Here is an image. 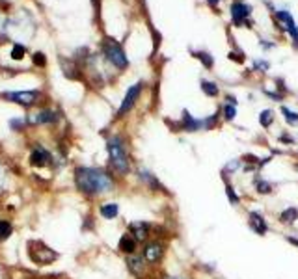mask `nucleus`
<instances>
[{"label":"nucleus","mask_w":298,"mask_h":279,"mask_svg":"<svg viewBox=\"0 0 298 279\" xmlns=\"http://www.w3.org/2000/svg\"><path fill=\"white\" fill-rule=\"evenodd\" d=\"M75 183L84 195L95 197L114 190V179L101 167H84L75 169Z\"/></svg>","instance_id":"1"},{"label":"nucleus","mask_w":298,"mask_h":279,"mask_svg":"<svg viewBox=\"0 0 298 279\" xmlns=\"http://www.w3.org/2000/svg\"><path fill=\"white\" fill-rule=\"evenodd\" d=\"M106 151H108V158H110V166L119 177H125L131 169V158L125 149V143L119 136H112L106 141Z\"/></svg>","instance_id":"2"},{"label":"nucleus","mask_w":298,"mask_h":279,"mask_svg":"<svg viewBox=\"0 0 298 279\" xmlns=\"http://www.w3.org/2000/svg\"><path fill=\"white\" fill-rule=\"evenodd\" d=\"M28 255L37 264H49L56 259V253L53 250H49L43 242H30L28 244Z\"/></svg>","instance_id":"3"},{"label":"nucleus","mask_w":298,"mask_h":279,"mask_svg":"<svg viewBox=\"0 0 298 279\" xmlns=\"http://www.w3.org/2000/svg\"><path fill=\"white\" fill-rule=\"evenodd\" d=\"M105 56L108 58L110 63H114L116 67H119V69L127 67V56H125L121 47L112 39H108L105 43Z\"/></svg>","instance_id":"4"},{"label":"nucleus","mask_w":298,"mask_h":279,"mask_svg":"<svg viewBox=\"0 0 298 279\" xmlns=\"http://www.w3.org/2000/svg\"><path fill=\"white\" fill-rule=\"evenodd\" d=\"M4 99H8L11 103H17V105L28 108V106L37 103L39 93H37V91H8V93H4Z\"/></svg>","instance_id":"5"},{"label":"nucleus","mask_w":298,"mask_h":279,"mask_svg":"<svg viewBox=\"0 0 298 279\" xmlns=\"http://www.w3.org/2000/svg\"><path fill=\"white\" fill-rule=\"evenodd\" d=\"M30 164L35 167H47L53 164V155L43 147V145H35L30 153Z\"/></svg>","instance_id":"6"},{"label":"nucleus","mask_w":298,"mask_h":279,"mask_svg":"<svg viewBox=\"0 0 298 279\" xmlns=\"http://www.w3.org/2000/svg\"><path fill=\"white\" fill-rule=\"evenodd\" d=\"M140 91H142V84H140V82L129 87V91H127V95H125L121 106H119V112H118V115H119V117H123V115L129 112V110H132L134 103H136V101H138V97H140Z\"/></svg>","instance_id":"7"},{"label":"nucleus","mask_w":298,"mask_h":279,"mask_svg":"<svg viewBox=\"0 0 298 279\" xmlns=\"http://www.w3.org/2000/svg\"><path fill=\"white\" fill-rule=\"evenodd\" d=\"M250 6H246L242 2H235L233 6H231V17H233V23L237 25V27H242V25H250L248 23V17H250Z\"/></svg>","instance_id":"8"},{"label":"nucleus","mask_w":298,"mask_h":279,"mask_svg":"<svg viewBox=\"0 0 298 279\" xmlns=\"http://www.w3.org/2000/svg\"><path fill=\"white\" fill-rule=\"evenodd\" d=\"M162 255H164V246L160 242H151L144 248V261L149 262V264L158 262L162 259Z\"/></svg>","instance_id":"9"},{"label":"nucleus","mask_w":298,"mask_h":279,"mask_svg":"<svg viewBox=\"0 0 298 279\" xmlns=\"http://www.w3.org/2000/svg\"><path fill=\"white\" fill-rule=\"evenodd\" d=\"M276 17L280 19L281 23H283V28L293 35V39H295V45H298V28H297V23H295V19L291 17L289 11H276Z\"/></svg>","instance_id":"10"},{"label":"nucleus","mask_w":298,"mask_h":279,"mask_svg":"<svg viewBox=\"0 0 298 279\" xmlns=\"http://www.w3.org/2000/svg\"><path fill=\"white\" fill-rule=\"evenodd\" d=\"M131 235L134 236L136 242H144L146 238L149 236V223H144V222H132L131 225Z\"/></svg>","instance_id":"11"},{"label":"nucleus","mask_w":298,"mask_h":279,"mask_svg":"<svg viewBox=\"0 0 298 279\" xmlns=\"http://www.w3.org/2000/svg\"><path fill=\"white\" fill-rule=\"evenodd\" d=\"M250 227L254 229L257 235L263 236L265 233H267V229H268V225H267V222H265V218L259 214V212H250Z\"/></svg>","instance_id":"12"},{"label":"nucleus","mask_w":298,"mask_h":279,"mask_svg":"<svg viewBox=\"0 0 298 279\" xmlns=\"http://www.w3.org/2000/svg\"><path fill=\"white\" fill-rule=\"evenodd\" d=\"M58 119V115H56V112L54 110H41V112H37V113H34L28 121L32 123V125H41V123H54Z\"/></svg>","instance_id":"13"},{"label":"nucleus","mask_w":298,"mask_h":279,"mask_svg":"<svg viewBox=\"0 0 298 279\" xmlns=\"http://www.w3.org/2000/svg\"><path fill=\"white\" fill-rule=\"evenodd\" d=\"M183 129L188 132L200 131V129H205V121H202V119H194L188 112H183Z\"/></svg>","instance_id":"14"},{"label":"nucleus","mask_w":298,"mask_h":279,"mask_svg":"<svg viewBox=\"0 0 298 279\" xmlns=\"http://www.w3.org/2000/svg\"><path fill=\"white\" fill-rule=\"evenodd\" d=\"M127 266H129V270H131L134 276H142V274H144V268H146V261H144V257L131 255V257H127Z\"/></svg>","instance_id":"15"},{"label":"nucleus","mask_w":298,"mask_h":279,"mask_svg":"<svg viewBox=\"0 0 298 279\" xmlns=\"http://www.w3.org/2000/svg\"><path fill=\"white\" fill-rule=\"evenodd\" d=\"M136 240H134V236L131 235V233H127V235L121 236V240H119V250H121L123 253H129V255H132V253L136 251Z\"/></svg>","instance_id":"16"},{"label":"nucleus","mask_w":298,"mask_h":279,"mask_svg":"<svg viewBox=\"0 0 298 279\" xmlns=\"http://www.w3.org/2000/svg\"><path fill=\"white\" fill-rule=\"evenodd\" d=\"M118 212H119L118 203H105V205L101 207V216L106 220H114L116 216H118Z\"/></svg>","instance_id":"17"},{"label":"nucleus","mask_w":298,"mask_h":279,"mask_svg":"<svg viewBox=\"0 0 298 279\" xmlns=\"http://www.w3.org/2000/svg\"><path fill=\"white\" fill-rule=\"evenodd\" d=\"M295 220H298V209H295V207H289L280 214L281 223H293Z\"/></svg>","instance_id":"18"},{"label":"nucleus","mask_w":298,"mask_h":279,"mask_svg":"<svg viewBox=\"0 0 298 279\" xmlns=\"http://www.w3.org/2000/svg\"><path fill=\"white\" fill-rule=\"evenodd\" d=\"M140 179L146 184H148V186H151L153 190H158V188H162V186H160V183H158L157 179H155V175H151L149 171H144V169H142V171H140Z\"/></svg>","instance_id":"19"},{"label":"nucleus","mask_w":298,"mask_h":279,"mask_svg":"<svg viewBox=\"0 0 298 279\" xmlns=\"http://www.w3.org/2000/svg\"><path fill=\"white\" fill-rule=\"evenodd\" d=\"M13 233V227L8 220H0V240H6Z\"/></svg>","instance_id":"20"},{"label":"nucleus","mask_w":298,"mask_h":279,"mask_svg":"<svg viewBox=\"0 0 298 279\" xmlns=\"http://www.w3.org/2000/svg\"><path fill=\"white\" fill-rule=\"evenodd\" d=\"M202 89L209 97H216V95H218V86H216L214 82H207V80H203V82H202Z\"/></svg>","instance_id":"21"},{"label":"nucleus","mask_w":298,"mask_h":279,"mask_svg":"<svg viewBox=\"0 0 298 279\" xmlns=\"http://www.w3.org/2000/svg\"><path fill=\"white\" fill-rule=\"evenodd\" d=\"M281 113H283V117H285V121L289 123V125H293V127H297L298 125V113H295V112H291L289 108H281Z\"/></svg>","instance_id":"22"},{"label":"nucleus","mask_w":298,"mask_h":279,"mask_svg":"<svg viewBox=\"0 0 298 279\" xmlns=\"http://www.w3.org/2000/svg\"><path fill=\"white\" fill-rule=\"evenodd\" d=\"M272 121H274V113H272V110H263L261 115H259V123H261V127L267 129Z\"/></svg>","instance_id":"23"},{"label":"nucleus","mask_w":298,"mask_h":279,"mask_svg":"<svg viewBox=\"0 0 298 279\" xmlns=\"http://www.w3.org/2000/svg\"><path fill=\"white\" fill-rule=\"evenodd\" d=\"M255 188H257V192L259 194H270L272 192V184L263 181V179H257L255 181Z\"/></svg>","instance_id":"24"},{"label":"nucleus","mask_w":298,"mask_h":279,"mask_svg":"<svg viewBox=\"0 0 298 279\" xmlns=\"http://www.w3.org/2000/svg\"><path fill=\"white\" fill-rule=\"evenodd\" d=\"M226 194H228V197H229V201H231V205H237L238 203V195L235 194V188L231 186V184L226 181Z\"/></svg>","instance_id":"25"},{"label":"nucleus","mask_w":298,"mask_h":279,"mask_svg":"<svg viewBox=\"0 0 298 279\" xmlns=\"http://www.w3.org/2000/svg\"><path fill=\"white\" fill-rule=\"evenodd\" d=\"M25 53H27V49H25L23 45H15V47H13V53H11V56H13V60H21V58L25 56Z\"/></svg>","instance_id":"26"},{"label":"nucleus","mask_w":298,"mask_h":279,"mask_svg":"<svg viewBox=\"0 0 298 279\" xmlns=\"http://www.w3.org/2000/svg\"><path fill=\"white\" fill-rule=\"evenodd\" d=\"M235 113H237V108H235L233 105L224 106V115H226V119H228V121H231V119L235 117Z\"/></svg>","instance_id":"27"},{"label":"nucleus","mask_w":298,"mask_h":279,"mask_svg":"<svg viewBox=\"0 0 298 279\" xmlns=\"http://www.w3.org/2000/svg\"><path fill=\"white\" fill-rule=\"evenodd\" d=\"M196 56H198V58H200V60L203 61V65H205V67H212V58H210L209 54H205V53H198V54H196Z\"/></svg>","instance_id":"28"},{"label":"nucleus","mask_w":298,"mask_h":279,"mask_svg":"<svg viewBox=\"0 0 298 279\" xmlns=\"http://www.w3.org/2000/svg\"><path fill=\"white\" fill-rule=\"evenodd\" d=\"M240 167V160H233V162H229L228 166H226V171H235Z\"/></svg>","instance_id":"29"},{"label":"nucleus","mask_w":298,"mask_h":279,"mask_svg":"<svg viewBox=\"0 0 298 279\" xmlns=\"http://www.w3.org/2000/svg\"><path fill=\"white\" fill-rule=\"evenodd\" d=\"M34 61H35V63H37V65H45V58H43V54L35 53V54H34Z\"/></svg>","instance_id":"30"},{"label":"nucleus","mask_w":298,"mask_h":279,"mask_svg":"<svg viewBox=\"0 0 298 279\" xmlns=\"http://www.w3.org/2000/svg\"><path fill=\"white\" fill-rule=\"evenodd\" d=\"M4 184H6V175H4V171H2V166H0V192H2Z\"/></svg>","instance_id":"31"},{"label":"nucleus","mask_w":298,"mask_h":279,"mask_svg":"<svg viewBox=\"0 0 298 279\" xmlns=\"http://www.w3.org/2000/svg\"><path fill=\"white\" fill-rule=\"evenodd\" d=\"M21 125H25V119H13V121H11V127H13V129H19Z\"/></svg>","instance_id":"32"},{"label":"nucleus","mask_w":298,"mask_h":279,"mask_svg":"<svg viewBox=\"0 0 298 279\" xmlns=\"http://www.w3.org/2000/svg\"><path fill=\"white\" fill-rule=\"evenodd\" d=\"M287 240H289L293 246H297V248H298V240H297V238H287Z\"/></svg>","instance_id":"33"},{"label":"nucleus","mask_w":298,"mask_h":279,"mask_svg":"<svg viewBox=\"0 0 298 279\" xmlns=\"http://www.w3.org/2000/svg\"><path fill=\"white\" fill-rule=\"evenodd\" d=\"M209 4L210 6H216V4H218V0H209Z\"/></svg>","instance_id":"34"},{"label":"nucleus","mask_w":298,"mask_h":279,"mask_svg":"<svg viewBox=\"0 0 298 279\" xmlns=\"http://www.w3.org/2000/svg\"><path fill=\"white\" fill-rule=\"evenodd\" d=\"M174 279H181V278H174Z\"/></svg>","instance_id":"35"}]
</instances>
